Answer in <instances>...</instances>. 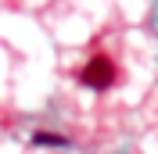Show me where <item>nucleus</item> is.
I'll return each mask as SVG.
<instances>
[{
	"label": "nucleus",
	"mask_w": 158,
	"mask_h": 154,
	"mask_svg": "<svg viewBox=\"0 0 158 154\" xmlns=\"http://www.w3.org/2000/svg\"><path fill=\"white\" fill-rule=\"evenodd\" d=\"M79 83L90 86V90H108L115 83V61L108 54H94L86 65L79 68Z\"/></svg>",
	"instance_id": "f257e3e1"
},
{
	"label": "nucleus",
	"mask_w": 158,
	"mask_h": 154,
	"mask_svg": "<svg viewBox=\"0 0 158 154\" xmlns=\"http://www.w3.org/2000/svg\"><path fill=\"white\" fill-rule=\"evenodd\" d=\"M32 140H36L40 147H61V144H65V136H54V133H36Z\"/></svg>",
	"instance_id": "f03ea898"
}]
</instances>
